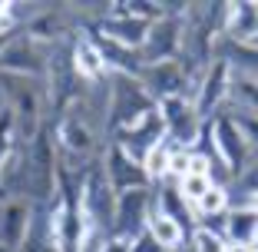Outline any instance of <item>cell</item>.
<instances>
[{
  "mask_svg": "<svg viewBox=\"0 0 258 252\" xmlns=\"http://www.w3.org/2000/svg\"><path fill=\"white\" fill-rule=\"evenodd\" d=\"M33 229V203L27 196H10L0 203V252H20Z\"/></svg>",
  "mask_w": 258,
  "mask_h": 252,
  "instance_id": "cell-11",
  "label": "cell"
},
{
  "mask_svg": "<svg viewBox=\"0 0 258 252\" xmlns=\"http://www.w3.org/2000/svg\"><path fill=\"white\" fill-rule=\"evenodd\" d=\"M99 166H103V173H106L109 186H113L116 192H126V189H143V186H149V179H146V169L139 160H133V156L122 149V146L109 143L106 153H103V160H99Z\"/></svg>",
  "mask_w": 258,
  "mask_h": 252,
  "instance_id": "cell-12",
  "label": "cell"
},
{
  "mask_svg": "<svg viewBox=\"0 0 258 252\" xmlns=\"http://www.w3.org/2000/svg\"><path fill=\"white\" fill-rule=\"evenodd\" d=\"M228 209H232V192H228V186H212V189H209L196 206H192V213H196V222H199V219L225 216Z\"/></svg>",
  "mask_w": 258,
  "mask_h": 252,
  "instance_id": "cell-19",
  "label": "cell"
},
{
  "mask_svg": "<svg viewBox=\"0 0 258 252\" xmlns=\"http://www.w3.org/2000/svg\"><path fill=\"white\" fill-rule=\"evenodd\" d=\"M212 186L215 183H212V176H209V173H189L185 179H179V183H175V189H179V196H182L189 206H196V203L209 189H212Z\"/></svg>",
  "mask_w": 258,
  "mask_h": 252,
  "instance_id": "cell-21",
  "label": "cell"
},
{
  "mask_svg": "<svg viewBox=\"0 0 258 252\" xmlns=\"http://www.w3.org/2000/svg\"><path fill=\"white\" fill-rule=\"evenodd\" d=\"M255 4H258V0H255Z\"/></svg>",
  "mask_w": 258,
  "mask_h": 252,
  "instance_id": "cell-33",
  "label": "cell"
},
{
  "mask_svg": "<svg viewBox=\"0 0 258 252\" xmlns=\"http://www.w3.org/2000/svg\"><path fill=\"white\" fill-rule=\"evenodd\" d=\"M129 252H166V249H162V245L156 242V239H152V232H149V229H143L136 239H133Z\"/></svg>",
  "mask_w": 258,
  "mask_h": 252,
  "instance_id": "cell-27",
  "label": "cell"
},
{
  "mask_svg": "<svg viewBox=\"0 0 258 252\" xmlns=\"http://www.w3.org/2000/svg\"><path fill=\"white\" fill-rule=\"evenodd\" d=\"M146 229L152 232V239H156L162 249H179V245H185V229L172 219V216H166L162 209H156V203H152V213H149Z\"/></svg>",
  "mask_w": 258,
  "mask_h": 252,
  "instance_id": "cell-18",
  "label": "cell"
},
{
  "mask_svg": "<svg viewBox=\"0 0 258 252\" xmlns=\"http://www.w3.org/2000/svg\"><path fill=\"white\" fill-rule=\"evenodd\" d=\"M228 83H232V67H228L222 57H212L209 67L202 70L196 90H192V107L202 120L215 116L219 110H225V99H228Z\"/></svg>",
  "mask_w": 258,
  "mask_h": 252,
  "instance_id": "cell-8",
  "label": "cell"
},
{
  "mask_svg": "<svg viewBox=\"0 0 258 252\" xmlns=\"http://www.w3.org/2000/svg\"><path fill=\"white\" fill-rule=\"evenodd\" d=\"M169 153H172V146L162 139V143H156L149 153L143 156V169H146L149 186H159V183H166V179H169Z\"/></svg>",
  "mask_w": 258,
  "mask_h": 252,
  "instance_id": "cell-20",
  "label": "cell"
},
{
  "mask_svg": "<svg viewBox=\"0 0 258 252\" xmlns=\"http://www.w3.org/2000/svg\"><path fill=\"white\" fill-rule=\"evenodd\" d=\"M225 113H232V120H235V126L242 130V136L248 139V146H251V149H258V116L235 113V110H225Z\"/></svg>",
  "mask_w": 258,
  "mask_h": 252,
  "instance_id": "cell-26",
  "label": "cell"
},
{
  "mask_svg": "<svg viewBox=\"0 0 258 252\" xmlns=\"http://www.w3.org/2000/svg\"><path fill=\"white\" fill-rule=\"evenodd\" d=\"M136 80L152 96V103H162V99H172V96H192V77H189V70L182 67V60L146 63Z\"/></svg>",
  "mask_w": 258,
  "mask_h": 252,
  "instance_id": "cell-6",
  "label": "cell"
},
{
  "mask_svg": "<svg viewBox=\"0 0 258 252\" xmlns=\"http://www.w3.org/2000/svg\"><path fill=\"white\" fill-rule=\"evenodd\" d=\"M23 189L30 192V203L56 199V143L43 130L23 146Z\"/></svg>",
  "mask_w": 258,
  "mask_h": 252,
  "instance_id": "cell-1",
  "label": "cell"
},
{
  "mask_svg": "<svg viewBox=\"0 0 258 252\" xmlns=\"http://www.w3.org/2000/svg\"><path fill=\"white\" fill-rule=\"evenodd\" d=\"M149 213H152V186L116 192V206H113L109 236L136 239L139 232L146 229V222H149Z\"/></svg>",
  "mask_w": 258,
  "mask_h": 252,
  "instance_id": "cell-7",
  "label": "cell"
},
{
  "mask_svg": "<svg viewBox=\"0 0 258 252\" xmlns=\"http://www.w3.org/2000/svg\"><path fill=\"white\" fill-rule=\"evenodd\" d=\"M156 113L162 120V133H166V143L172 149H192L202 136V126L205 120L196 113L189 96H172V99H162L156 103Z\"/></svg>",
  "mask_w": 258,
  "mask_h": 252,
  "instance_id": "cell-4",
  "label": "cell"
},
{
  "mask_svg": "<svg viewBox=\"0 0 258 252\" xmlns=\"http://www.w3.org/2000/svg\"><path fill=\"white\" fill-rule=\"evenodd\" d=\"M232 183L242 189V196H251V192H258V149L251 153V160H248V166L242 169V173L232 179Z\"/></svg>",
  "mask_w": 258,
  "mask_h": 252,
  "instance_id": "cell-25",
  "label": "cell"
},
{
  "mask_svg": "<svg viewBox=\"0 0 258 252\" xmlns=\"http://www.w3.org/2000/svg\"><path fill=\"white\" fill-rule=\"evenodd\" d=\"M189 249H192V252H225V236H219V232H209V229H192Z\"/></svg>",
  "mask_w": 258,
  "mask_h": 252,
  "instance_id": "cell-23",
  "label": "cell"
},
{
  "mask_svg": "<svg viewBox=\"0 0 258 252\" xmlns=\"http://www.w3.org/2000/svg\"><path fill=\"white\" fill-rule=\"evenodd\" d=\"M192 173V149H172L169 153V183H179Z\"/></svg>",
  "mask_w": 258,
  "mask_h": 252,
  "instance_id": "cell-24",
  "label": "cell"
},
{
  "mask_svg": "<svg viewBox=\"0 0 258 252\" xmlns=\"http://www.w3.org/2000/svg\"><path fill=\"white\" fill-rule=\"evenodd\" d=\"M0 73L43 83L46 73H50V46L30 40L27 33L23 37H10L0 46Z\"/></svg>",
  "mask_w": 258,
  "mask_h": 252,
  "instance_id": "cell-3",
  "label": "cell"
},
{
  "mask_svg": "<svg viewBox=\"0 0 258 252\" xmlns=\"http://www.w3.org/2000/svg\"><path fill=\"white\" fill-rule=\"evenodd\" d=\"M225 242L235 245H251L258 236V216L251 213L248 206H232L225 213V229H222Z\"/></svg>",
  "mask_w": 258,
  "mask_h": 252,
  "instance_id": "cell-17",
  "label": "cell"
},
{
  "mask_svg": "<svg viewBox=\"0 0 258 252\" xmlns=\"http://www.w3.org/2000/svg\"><path fill=\"white\" fill-rule=\"evenodd\" d=\"M182 17H159V20L149 23L146 30V40L139 46L143 54V67L146 63H166V60H179L182 57Z\"/></svg>",
  "mask_w": 258,
  "mask_h": 252,
  "instance_id": "cell-10",
  "label": "cell"
},
{
  "mask_svg": "<svg viewBox=\"0 0 258 252\" xmlns=\"http://www.w3.org/2000/svg\"><path fill=\"white\" fill-rule=\"evenodd\" d=\"M14 143H17V126H14V113H10L7 107L0 110V169H4V163H7V156H10V149H14ZM4 189H0V203H4Z\"/></svg>",
  "mask_w": 258,
  "mask_h": 252,
  "instance_id": "cell-22",
  "label": "cell"
},
{
  "mask_svg": "<svg viewBox=\"0 0 258 252\" xmlns=\"http://www.w3.org/2000/svg\"><path fill=\"white\" fill-rule=\"evenodd\" d=\"M205 123H209V133H212L215 146H219L222 163L228 166V173H232V179H235V176L248 166V160H251V153H255V149L248 146V139H245L242 130L235 126L232 113H225V110H219V113L209 116Z\"/></svg>",
  "mask_w": 258,
  "mask_h": 252,
  "instance_id": "cell-9",
  "label": "cell"
},
{
  "mask_svg": "<svg viewBox=\"0 0 258 252\" xmlns=\"http://www.w3.org/2000/svg\"><path fill=\"white\" fill-rule=\"evenodd\" d=\"M166 252H192V249H189V242H185V245H179V249H166Z\"/></svg>",
  "mask_w": 258,
  "mask_h": 252,
  "instance_id": "cell-31",
  "label": "cell"
},
{
  "mask_svg": "<svg viewBox=\"0 0 258 252\" xmlns=\"http://www.w3.org/2000/svg\"><path fill=\"white\" fill-rule=\"evenodd\" d=\"M70 63H73L76 77L83 80V83H99V80H106V77H109L106 60H103V54H99V46L93 43L90 33H83V37H76V40H73Z\"/></svg>",
  "mask_w": 258,
  "mask_h": 252,
  "instance_id": "cell-15",
  "label": "cell"
},
{
  "mask_svg": "<svg viewBox=\"0 0 258 252\" xmlns=\"http://www.w3.org/2000/svg\"><path fill=\"white\" fill-rule=\"evenodd\" d=\"M156 103L152 96L143 90L136 77H119L109 73V113H106V126L109 130H126L133 123H139L146 113H152Z\"/></svg>",
  "mask_w": 258,
  "mask_h": 252,
  "instance_id": "cell-2",
  "label": "cell"
},
{
  "mask_svg": "<svg viewBox=\"0 0 258 252\" xmlns=\"http://www.w3.org/2000/svg\"><path fill=\"white\" fill-rule=\"evenodd\" d=\"M225 107L235 110V113L258 116V77H248V73H238V70H232V83H228V99H225Z\"/></svg>",
  "mask_w": 258,
  "mask_h": 252,
  "instance_id": "cell-16",
  "label": "cell"
},
{
  "mask_svg": "<svg viewBox=\"0 0 258 252\" xmlns=\"http://www.w3.org/2000/svg\"><path fill=\"white\" fill-rule=\"evenodd\" d=\"M225 252H251V245H235V242H225Z\"/></svg>",
  "mask_w": 258,
  "mask_h": 252,
  "instance_id": "cell-30",
  "label": "cell"
},
{
  "mask_svg": "<svg viewBox=\"0 0 258 252\" xmlns=\"http://www.w3.org/2000/svg\"><path fill=\"white\" fill-rule=\"evenodd\" d=\"M129 245H133V239L106 236V239H103V245H99V252H129Z\"/></svg>",
  "mask_w": 258,
  "mask_h": 252,
  "instance_id": "cell-28",
  "label": "cell"
},
{
  "mask_svg": "<svg viewBox=\"0 0 258 252\" xmlns=\"http://www.w3.org/2000/svg\"><path fill=\"white\" fill-rule=\"evenodd\" d=\"M162 139H166V133H162V120H159L156 110L146 113L139 123H133V126H126V130L113 133V143L122 146V149H126L133 160H139V163H143V156L149 153L156 143H162Z\"/></svg>",
  "mask_w": 258,
  "mask_h": 252,
  "instance_id": "cell-13",
  "label": "cell"
},
{
  "mask_svg": "<svg viewBox=\"0 0 258 252\" xmlns=\"http://www.w3.org/2000/svg\"><path fill=\"white\" fill-rule=\"evenodd\" d=\"M242 206H248L251 213L258 216V192H251V196H245V203H242Z\"/></svg>",
  "mask_w": 258,
  "mask_h": 252,
  "instance_id": "cell-29",
  "label": "cell"
},
{
  "mask_svg": "<svg viewBox=\"0 0 258 252\" xmlns=\"http://www.w3.org/2000/svg\"><path fill=\"white\" fill-rule=\"evenodd\" d=\"M113 206H116V189L109 186L106 173L96 160L86 166L83 183H80V209L90 219L93 229L106 232L109 236V222H113Z\"/></svg>",
  "mask_w": 258,
  "mask_h": 252,
  "instance_id": "cell-5",
  "label": "cell"
},
{
  "mask_svg": "<svg viewBox=\"0 0 258 252\" xmlns=\"http://www.w3.org/2000/svg\"><path fill=\"white\" fill-rule=\"evenodd\" d=\"M4 43H7V40H0V46H4Z\"/></svg>",
  "mask_w": 258,
  "mask_h": 252,
  "instance_id": "cell-32",
  "label": "cell"
},
{
  "mask_svg": "<svg viewBox=\"0 0 258 252\" xmlns=\"http://www.w3.org/2000/svg\"><path fill=\"white\" fill-rule=\"evenodd\" d=\"M222 37L238 46L255 43L258 40V4L255 0L225 4V10H222Z\"/></svg>",
  "mask_w": 258,
  "mask_h": 252,
  "instance_id": "cell-14",
  "label": "cell"
}]
</instances>
